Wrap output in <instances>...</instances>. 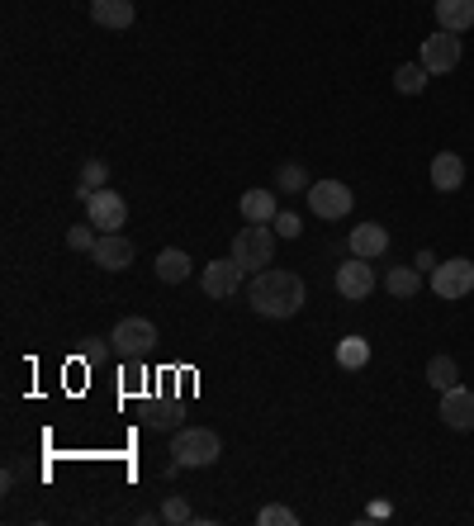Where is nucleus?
I'll return each mask as SVG.
<instances>
[{
    "mask_svg": "<svg viewBox=\"0 0 474 526\" xmlns=\"http://www.w3.org/2000/svg\"><path fill=\"white\" fill-rule=\"evenodd\" d=\"M304 299H309V290H304V280L294 271H275V266L256 271L252 309L261 313V318H294V313L304 309Z\"/></svg>",
    "mask_w": 474,
    "mask_h": 526,
    "instance_id": "obj_1",
    "label": "nucleus"
},
{
    "mask_svg": "<svg viewBox=\"0 0 474 526\" xmlns=\"http://www.w3.org/2000/svg\"><path fill=\"white\" fill-rule=\"evenodd\" d=\"M219 455H223V441L209 427H176V436H171V465H181V470H204Z\"/></svg>",
    "mask_w": 474,
    "mask_h": 526,
    "instance_id": "obj_2",
    "label": "nucleus"
},
{
    "mask_svg": "<svg viewBox=\"0 0 474 526\" xmlns=\"http://www.w3.org/2000/svg\"><path fill=\"white\" fill-rule=\"evenodd\" d=\"M228 256H233L242 271H266L275 256V228L271 223H247V228H237L233 252Z\"/></svg>",
    "mask_w": 474,
    "mask_h": 526,
    "instance_id": "obj_3",
    "label": "nucleus"
},
{
    "mask_svg": "<svg viewBox=\"0 0 474 526\" xmlns=\"http://www.w3.org/2000/svg\"><path fill=\"white\" fill-rule=\"evenodd\" d=\"M110 346L124 356V361H143L147 351L157 346V327L147 323V318H119L110 332Z\"/></svg>",
    "mask_w": 474,
    "mask_h": 526,
    "instance_id": "obj_4",
    "label": "nucleus"
},
{
    "mask_svg": "<svg viewBox=\"0 0 474 526\" xmlns=\"http://www.w3.org/2000/svg\"><path fill=\"white\" fill-rule=\"evenodd\" d=\"M432 290L451 304V299H465L474 290V261L470 256H451V261H437L432 271Z\"/></svg>",
    "mask_w": 474,
    "mask_h": 526,
    "instance_id": "obj_5",
    "label": "nucleus"
},
{
    "mask_svg": "<svg viewBox=\"0 0 474 526\" xmlns=\"http://www.w3.org/2000/svg\"><path fill=\"white\" fill-rule=\"evenodd\" d=\"M332 285H337V294H342L347 304H361V299L375 294V271H370L365 256H347V261L337 266V275H332Z\"/></svg>",
    "mask_w": 474,
    "mask_h": 526,
    "instance_id": "obj_6",
    "label": "nucleus"
},
{
    "mask_svg": "<svg viewBox=\"0 0 474 526\" xmlns=\"http://www.w3.org/2000/svg\"><path fill=\"white\" fill-rule=\"evenodd\" d=\"M304 195H309V209H313V214L328 218V223H332V218H347L351 204H356V195H351L342 181H313Z\"/></svg>",
    "mask_w": 474,
    "mask_h": 526,
    "instance_id": "obj_7",
    "label": "nucleus"
},
{
    "mask_svg": "<svg viewBox=\"0 0 474 526\" xmlns=\"http://www.w3.org/2000/svg\"><path fill=\"white\" fill-rule=\"evenodd\" d=\"M86 218H91L100 233H119L128 223V200L119 190H95L91 200H86Z\"/></svg>",
    "mask_w": 474,
    "mask_h": 526,
    "instance_id": "obj_8",
    "label": "nucleus"
},
{
    "mask_svg": "<svg viewBox=\"0 0 474 526\" xmlns=\"http://www.w3.org/2000/svg\"><path fill=\"white\" fill-rule=\"evenodd\" d=\"M422 67L432 76H446L460 67V34H446L437 29L432 38H422Z\"/></svg>",
    "mask_w": 474,
    "mask_h": 526,
    "instance_id": "obj_9",
    "label": "nucleus"
},
{
    "mask_svg": "<svg viewBox=\"0 0 474 526\" xmlns=\"http://www.w3.org/2000/svg\"><path fill=\"white\" fill-rule=\"evenodd\" d=\"M242 266H237L233 256H223V261H209L204 266V275H200V285H204V294L209 299H233L237 290H242Z\"/></svg>",
    "mask_w": 474,
    "mask_h": 526,
    "instance_id": "obj_10",
    "label": "nucleus"
},
{
    "mask_svg": "<svg viewBox=\"0 0 474 526\" xmlns=\"http://www.w3.org/2000/svg\"><path fill=\"white\" fill-rule=\"evenodd\" d=\"M441 422L451 432H474V389H465V384L446 389L441 394Z\"/></svg>",
    "mask_w": 474,
    "mask_h": 526,
    "instance_id": "obj_11",
    "label": "nucleus"
},
{
    "mask_svg": "<svg viewBox=\"0 0 474 526\" xmlns=\"http://www.w3.org/2000/svg\"><path fill=\"white\" fill-rule=\"evenodd\" d=\"M91 261L105 266V271H128V266H133V242H128L124 233H100Z\"/></svg>",
    "mask_w": 474,
    "mask_h": 526,
    "instance_id": "obj_12",
    "label": "nucleus"
},
{
    "mask_svg": "<svg viewBox=\"0 0 474 526\" xmlns=\"http://www.w3.org/2000/svg\"><path fill=\"white\" fill-rule=\"evenodd\" d=\"M347 247H351V256H365V261H375V256L389 252V228H384V223H361V228H351Z\"/></svg>",
    "mask_w": 474,
    "mask_h": 526,
    "instance_id": "obj_13",
    "label": "nucleus"
},
{
    "mask_svg": "<svg viewBox=\"0 0 474 526\" xmlns=\"http://www.w3.org/2000/svg\"><path fill=\"white\" fill-rule=\"evenodd\" d=\"M460 185H465V162H460V152H437V157H432V190L456 195Z\"/></svg>",
    "mask_w": 474,
    "mask_h": 526,
    "instance_id": "obj_14",
    "label": "nucleus"
},
{
    "mask_svg": "<svg viewBox=\"0 0 474 526\" xmlns=\"http://www.w3.org/2000/svg\"><path fill=\"white\" fill-rule=\"evenodd\" d=\"M437 24L446 34H470L474 29V0H432Z\"/></svg>",
    "mask_w": 474,
    "mask_h": 526,
    "instance_id": "obj_15",
    "label": "nucleus"
},
{
    "mask_svg": "<svg viewBox=\"0 0 474 526\" xmlns=\"http://www.w3.org/2000/svg\"><path fill=\"white\" fill-rule=\"evenodd\" d=\"M91 19L100 29H133L138 10H133V0H91Z\"/></svg>",
    "mask_w": 474,
    "mask_h": 526,
    "instance_id": "obj_16",
    "label": "nucleus"
},
{
    "mask_svg": "<svg viewBox=\"0 0 474 526\" xmlns=\"http://www.w3.org/2000/svg\"><path fill=\"white\" fill-rule=\"evenodd\" d=\"M190 266H195V261H190L181 247L157 252V280H162V285H185V280H190Z\"/></svg>",
    "mask_w": 474,
    "mask_h": 526,
    "instance_id": "obj_17",
    "label": "nucleus"
},
{
    "mask_svg": "<svg viewBox=\"0 0 474 526\" xmlns=\"http://www.w3.org/2000/svg\"><path fill=\"white\" fill-rule=\"evenodd\" d=\"M275 214H280L275 190H247V195H242V218H247V223H275Z\"/></svg>",
    "mask_w": 474,
    "mask_h": 526,
    "instance_id": "obj_18",
    "label": "nucleus"
},
{
    "mask_svg": "<svg viewBox=\"0 0 474 526\" xmlns=\"http://www.w3.org/2000/svg\"><path fill=\"white\" fill-rule=\"evenodd\" d=\"M384 290L394 294V299H418V290H422V275L413 271V266H394V271L384 275Z\"/></svg>",
    "mask_w": 474,
    "mask_h": 526,
    "instance_id": "obj_19",
    "label": "nucleus"
},
{
    "mask_svg": "<svg viewBox=\"0 0 474 526\" xmlns=\"http://www.w3.org/2000/svg\"><path fill=\"white\" fill-rule=\"evenodd\" d=\"M427 384L441 389V394H446V389H456V384H460V365L451 361V356H432V361H427Z\"/></svg>",
    "mask_w": 474,
    "mask_h": 526,
    "instance_id": "obj_20",
    "label": "nucleus"
},
{
    "mask_svg": "<svg viewBox=\"0 0 474 526\" xmlns=\"http://www.w3.org/2000/svg\"><path fill=\"white\" fill-rule=\"evenodd\" d=\"M427 76H432V72H427L422 62H403L399 72H394V91H399V95H422V91H427Z\"/></svg>",
    "mask_w": 474,
    "mask_h": 526,
    "instance_id": "obj_21",
    "label": "nucleus"
},
{
    "mask_svg": "<svg viewBox=\"0 0 474 526\" xmlns=\"http://www.w3.org/2000/svg\"><path fill=\"white\" fill-rule=\"evenodd\" d=\"M365 361H370V342H365V337H342V342H337V365H342V370H361Z\"/></svg>",
    "mask_w": 474,
    "mask_h": 526,
    "instance_id": "obj_22",
    "label": "nucleus"
},
{
    "mask_svg": "<svg viewBox=\"0 0 474 526\" xmlns=\"http://www.w3.org/2000/svg\"><path fill=\"white\" fill-rule=\"evenodd\" d=\"M105 181H110V166L100 162V157H91V162L81 166V190H76V195H81V200H91L95 190H105Z\"/></svg>",
    "mask_w": 474,
    "mask_h": 526,
    "instance_id": "obj_23",
    "label": "nucleus"
},
{
    "mask_svg": "<svg viewBox=\"0 0 474 526\" xmlns=\"http://www.w3.org/2000/svg\"><path fill=\"white\" fill-rule=\"evenodd\" d=\"M95 242H100V228H95L91 218H86V223H76V228H67V247H72V252H86V256H91Z\"/></svg>",
    "mask_w": 474,
    "mask_h": 526,
    "instance_id": "obj_24",
    "label": "nucleus"
},
{
    "mask_svg": "<svg viewBox=\"0 0 474 526\" xmlns=\"http://www.w3.org/2000/svg\"><path fill=\"white\" fill-rule=\"evenodd\" d=\"M271 228H275V237H290V242H294V237L304 233V218L294 214V209H280V214H275V223H271Z\"/></svg>",
    "mask_w": 474,
    "mask_h": 526,
    "instance_id": "obj_25",
    "label": "nucleus"
},
{
    "mask_svg": "<svg viewBox=\"0 0 474 526\" xmlns=\"http://www.w3.org/2000/svg\"><path fill=\"white\" fill-rule=\"evenodd\" d=\"M299 517H294V508H280V503H271V508L256 512V526H294Z\"/></svg>",
    "mask_w": 474,
    "mask_h": 526,
    "instance_id": "obj_26",
    "label": "nucleus"
},
{
    "mask_svg": "<svg viewBox=\"0 0 474 526\" xmlns=\"http://www.w3.org/2000/svg\"><path fill=\"white\" fill-rule=\"evenodd\" d=\"M162 522L185 526V522H195V512H190V503H185V498H166V503H162Z\"/></svg>",
    "mask_w": 474,
    "mask_h": 526,
    "instance_id": "obj_27",
    "label": "nucleus"
},
{
    "mask_svg": "<svg viewBox=\"0 0 474 526\" xmlns=\"http://www.w3.org/2000/svg\"><path fill=\"white\" fill-rule=\"evenodd\" d=\"M275 185L280 190H309V176H304V166H280V176H275Z\"/></svg>",
    "mask_w": 474,
    "mask_h": 526,
    "instance_id": "obj_28",
    "label": "nucleus"
},
{
    "mask_svg": "<svg viewBox=\"0 0 474 526\" xmlns=\"http://www.w3.org/2000/svg\"><path fill=\"white\" fill-rule=\"evenodd\" d=\"M147 422H152V427H176L181 418H176V408H162V403H157V408H152V418H147Z\"/></svg>",
    "mask_w": 474,
    "mask_h": 526,
    "instance_id": "obj_29",
    "label": "nucleus"
}]
</instances>
